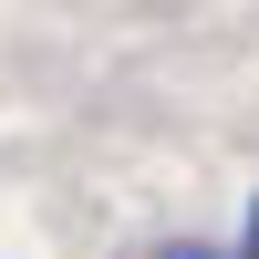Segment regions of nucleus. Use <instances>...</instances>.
I'll list each match as a JSON object with an SVG mask.
<instances>
[{
    "label": "nucleus",
    "mask_w": 259,
    "mask_h": 259,
    "mask_svg": "<svg viewBox=\"0 0 259 259\" xmlns=\"http://www.w3.org/2000/svg\"><path fill=\"white\" fill-rule=\"evenodd\" d=\"M156 259H239V249H228V239H166Z\"/></svg>",
    "instance_id": "nucleus-1"
},
{
    "label": "nucleus",
    "mask_w": 259,
    "mask_h": 259,
    "mask_svg": "<svg viewBox=\"0 0 259 259\" xmlns=\"http://www.w3.org/2000/svg\"><path fill=\"white\" fill-rule=\"evenodd\" d=\"M239 259H259V187H249V218H239V239H228Z\"/></svg>",
    "instance_id": "nucleus-2"
}]
</instances>
